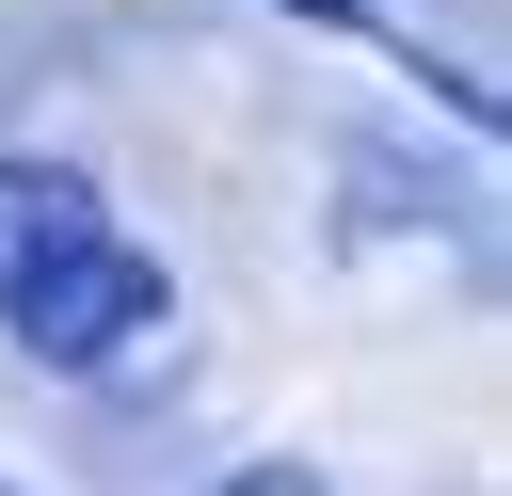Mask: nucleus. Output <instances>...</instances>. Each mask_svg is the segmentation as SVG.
<instances>
[{
	"instance_id": "1",
	"label": "nucleus",
	"mask_w": 512,
	"mask_h": 496,
	"mask_svg": "<svg viewBox=\"0 0 512 496\" xmlns=\"http://www.w3.org/2000/svg\"><path fill=\"white\" fill-rule=\"evenodd\" d=\"M160 320H176V272H160L128 224H112V240H80L48 288H16V304H0V336H16L32 368H64V384H112Z\"/></svg>"
},
{
	"instance_id": "2",
	"label": "nucleus",
	"mask_w": 512,
	"mask_h": 496,
	"mask_svg": "<svg viewBox=\"0 0 512 496\" xmlns=\"http://www.w3.org/2000/svg\"><path fill=\"white\" fill-rule=\"evenodd\" d=\"M80 240H112L96 176H80V160H0V304H16V288H48Z\"/></svg>"
},
{
	"instance_id": "3",
	"label": "nucleus",
	"mask_w": 512,
	"mask_h": 496,
	"mask_svg": "<svg viewBox=\"0 0 512 496\" xmlns=\"http://www.w3.org/2000/svg\"><path fill=\"white\" fill-rule=\"evenodd\" d=\"M224 496H336V480H320V464H240Z\"/></svg>"
},
{
	"instance_id": "4",
	"label": "nucleus",
	"mask_w": 512,
	"mask_h": 496,
	"mask_svg": "<svg viewBox=\"0 0 512 496\" xmlns=\"http://www.w3.org/2000/svg\"><path fill=\"white\" fill-rule=\"evenodd\" d=\"M272 16H304V32H384L368 0H272Z\"/></svg>"
},
{
	"instance_id": "5",
	"label": "nucleus",
	"mask_w": 512,
	"mask_h": 496,
	"mask_svg": "<svg viewBox=\"0 0 512 496\" xmlns=\"http://www.w3.org/2000/svg\"><path fill=\"white\" fill-rule=\"evenodd\" d=\"M0 496H16V480H0Z\"/></svg>"
}]
</instances>
